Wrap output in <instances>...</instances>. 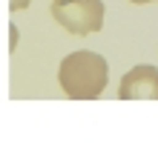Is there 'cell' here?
<instances>
[{
	"instance_id": "cell-3",
	"label": "cell",
	"mask_w": 158,
	"mask_h": 149,
	"mask_svg": "<svg viewBox=\"0 0 158 149\" xmlns=\"http://www.w3.org/2000/svg\"><path fill=\"white\" fill-rule=\"evenodd\" d=\"M121 100H158V66L141 63L121 78L118 86Z\"/></svg>"
},
{
	"instance_id": "cell-2",
	"label": "cell",
	"mask_w": 158,
	"mask_h": 149,
	"mask_svg": "<svg viewBox=\"0 0 158 149\" xmlns=\"http://www.w3.org/2000/svg\"><path fill=\"white\" fill-rule=\"evenodd\" d=\"M52 17L69 34L86 37L104 26V3L101 0H52Z\"/></svg>"
},
{
	"instance_id": "cell-5",
	"label": "cell",
	"mask_w": 158,
	"mask_h": 149,
	"mask_svg": "<svg viewBox=\"0 0 158 149\" xmlns=\"http://www.w3.org/2000/svg\"><path fill=\"white\" fill-rule=\"evenodd\" d=\"M129 3H138V6H144V3H155V0H129Z\"/></svg>"
},
{
	"instance_id": "cell-1",
	"label": "cell",
	"mask_w": 158,
	"mask_h": 149,
	"mask_svg": "<svg viewBox=\"0 0 158 149\" xmlns=\"http://www.w3.org/2000/svg\"><path fill=\"white\" fill-rule=\"evenodd\" d=\"M58 80L69 100H95L109 83V66L98 52L81 49L60 60Z\"/></svg>"
},
{
	"instance_id": "cell-4",
	"label": "cell",
	"mask_w": 158,
	"mask_h": 149,
	"mask_svg": "<svg viewBox=\"0 0 158 149\" xmlns=\"http://www.w3.org/2000/svg\"><path fill=\"white\" fill-rule=\"evenodd\" d=\"M32 0H9V12H23V9H29Z\"/></svg>"
}]
</instances>
